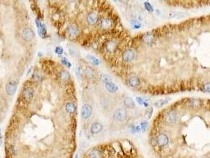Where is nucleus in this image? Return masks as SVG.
Listing matches in <instances>:
<instances>
[{"instance_id": "nucleus-3", "label": "nucleus", "mask_w": 210, "mask_h": 158, "mask_svg": "<svg viewBox=\"0 0 210 158\" xmlns=\"http://www.w3.org/2000/svg\"><path fill=\"white\" fill-rule=\"evenodd\" d=\"M35 37V33L33 32V30L32 29H29V28H26L25 29H23L22 31V37L23 39L27 41V42H29L31 41Z\"/></svg>"}, {"instance_id": "nucleus-34", "label": "nucleus", "mask_w": 210, "mask_h": 158, "mask_svg": "<svg viewBox=\"0 0 210 158\" xmlns=\"http://www.w3.org/2000/svg\"><path fill=\"white\" fill-rule=\"evenodd\" d=\"M136 100L138 103V104H140V105L144 104V103H145V100L142 97H136Z\"/></svg>"}, {"instance_id": "nucleus-17", "label": "nucleus", "mask_w": 210, "mask_h": 158, "mask_svg": "<svg viewBox=\"0 0 210 158\" xmlns=\"http://www.w3.org/2000/svg\"><path fill=\"white\" fill-rule=\"evenodd\" d=\"M124 104L128 108H134L135 107L134 101L133 100L132 98L130 97H126L124 99Z\"/></svg>"}, {"instance_id": "nucleus-20", "label": "nucleus", "mask_w": 210, "mask_h": 158, "mask_svg": "<svg viewBox=\"0 0 210 158\" xmlns=\"http://www.w3.org/2000/svg\"><path fill=\"white\" fill-rule=\"evenodd\" d=\"M68 51L69 53L72 56H76L78 55V51L73 44H68Z\"/></svg>"}, {"instance_id": "nucleus-24", "label": "nucleus", "mask_w": 210, "mask_h": 158, "mask_svg": "<svg viewBox=\"0 0 210 158\" xmlns=\"http://www.w3.org/2000/svg\"><path fill=\"white\" fill-rule=\"evenodd\" d=\"M101 81L104 83H108V82H112V79L109 76V75H107V74H103L101 76Z\"/></svg>"}, {"instance_id": "nucleus-15", "label": "nucleus", "mask_w": 210, "mask_h": 158, "mask_svg": "<svg viewBox=\"0 0 210 158\" xmlns=\"http://www.w3.org/2000/svg\"><path fill=\"white\" fill-rule=\"evenodd\" d=\"M129 84H130V86H132V87H137V86L140 85L139 78H138L137 76H135V75L131 76V77L129 78Z\"/></svg>"}, {"instance_id": "nucleus-13", "label": "nucleus", "mask_w": 210, "mask_h": 158, "mask_svg": "<svg viewBox=\"0 0 210 158\" xmlns=\"http://www.w3.org/2000/svg\"><path fill=\"white\" fill-rule=\"evenodd\" d=\"M105 88H106V90L108 92H110L111 93H116L118 90V86L115 83H113V82L106 83V84H105Z\"/></svg>"}, {"instance_id": "nucleus-37", "label": "nucleus", "mask_w": 210, "mask_h": 158, "mask_svg": "<svg viewBox=\"0 0 210 158\" xmlns=\"http://www.w3.org/2000/svg\"><path fill=\"white\" fill-rule=\"evenodd\" d=\"M32 67H31V68H29V71H28V73H27V75H29V74H30V72L32 71Z\"/></svg>"}, {"instance_id": "nucleus-27", "label": "nucleus", "mask_w": 210, "mask_h": 158, "mask_svg": "<svg viewBox=\"0 0 210 158\" xmlns=\"http://www.w3.org/2000/svg\"><path fill=\"white\" fill-rule=\"evenodd\" d=\"M131 25H132V27H133L134 29H139V28H141V26H142L141 23L138 22L137 21H133V22H131Z\"/></svg>"}, {"instance_id": "nucleus-32", "label": "nucleus", "mask_w": 210, "mask_h": 158, "mask_svg": "<svg viewBox=\"0 0 210 158\" xmlns=\"http://www.w3.org/2000/svg\"><path fill=\"white\" fill-rule=\"evenodd\" d=\"M147 127H148V122H147V121H142V122H141V129L142 130H145V129L147 128Z\"/></svg>"}, {"instance_id": "nucleus-8", "label": "nucleus", "mask_w": 210, "mask_h": 158, "mask_svg": "<svg viewBox=\"0 0 210 158\" xmlns=\"http://www.w3.org/2000/svg\"><path fill=\"white\" fill-rule=\"evenodd\" d=\"M177 118H178L177 113L174 112V111H170V112H168L166 114V116H165L166 121L167 122H169V123H174V122L177 121Z\"/></svg>"}, {"instance_id": "nucleus-28", "label": "nucleus", "mask_w": 210, "mask_h": 158, "mask_svg": "<svg viewBox=\"0 0 210 158\" xmlns=\"http://www.w3.org/2000/svg\"><path fill=\"white\" fill-rule=\"evenodd\" d=\"M144 6H145V8L148 11H149V12H152V11H153V8H152V5H151L149 3H148V2L144 3Z\"/></svg>"}, {"instance_id": "nucleus-29", "label": "nucleus", "mask_w": 210, "mask_h": 158, "mask_svg": "<svg viewBox=\"0 0 210 158\" xmlns=\"http://www.w3.org/2000/svg\"><path fill=\"white\" fill-rule=\"evenodd\" d=\"M55 52L57 55L61 56V55L63 54V48L62 47H59H59H56L55 49Z\"/></svg>"}, {"instance_id": "nucleus-40", "label": "nucleus", "mask_w": 210, "mask_h": 158, "mask_svg": "<svg viewBox=\"0 0 210 158\" xmlns=\"http://www.w3.org/2000/svg\"><path fill=\"white\" fill-rule=\"evenodd\" d=\"M1 138H2L1 137V130H0V139H1Z\"/></svg>"}, {"instance_id": "nucleus-10", "label": "nucleus", "mask_w": 210, "mask_h": 158, "mask_svg": "<svg viewBox=\"0 0 210 158\" xmlns=\"http://www.w3.org/2000/svg\"><path fill=\"white\" fill-rule=\"evenodd\" d=\"M100 25L103 29H108L112 26V21L108 17H105L100 21Z\"/></svg>"}, {"instance_id": "nucleus-14", "label": "nucleus", "mask_w": 210, "mask_h": 158, "mask_svg": "<svg viewBox=\"0 0 210 158\" xmlns=\"http://www.w3.org/2000/svg\"><path fill=\"white\" fill-rule=\"evenodd\" d=\"M142 40H143L144 43H145L147 44H150L153 43V41L155 40L154 35L152 33L148 32V33L144 35L143 37H142Z\"/></svg>"}, {"instance_id": "nucleus-6", "label": "nucleus", "mask_w": 210, "mask_h": 158, "mask_svg": "<svg viewBox=\"0 0 210 158\" xmlns=\"http://www.w3.org/2000/svg\"><path fill=\"white\" fill-rule=\"evenodd\" d=\"M135 57V52L132 49H127L122 55V59L127 63H130Z\"/></svg>"}, {"instance_id": "nucleus-1", "label": "nucleus", "mask_w": 210, "mask_h": 158, "mask_svg": "<svg viewBox=\"0 0 210 158\" xmlns=\"http://www.w3.org/2000/svg\"><path fill=\"white\" fill-rule=\"evenodd\" d=\"M113 118L118 122H122L124 121L127 119V112L126 110L122 108H118L117 109L114 114H113Z\"/></svg>"}, {"instance_id": "nucleus-23", "label": "nucleus", "mask_w": 210, "mask_h": 158, "mask_svg": "<svg viewBox=\"0 0 210 158\" xmlns=\"http://www.w3.org/2000/svg\"><path fill=\"white\" fill-rule=\"evenodd\" d=\"M59 77L63 81H67L69 79V74L66 71H62L59 73Z\"/></svg>"}, {"instance_id": "nucleus-2", "label": "nucleus", "mask_w": 210, "mask_h": 158, "mask_svg": "<svg viewBox=\"0 0 210 158\" xmlns=\"http://www.w3.org/2000/svg\"><path fill=\"white\" fill-rule=\"evenodd\" d=\"M168 142H169V139H168L167 135L164 133L159 134L156 136V142L159 146H161V147L165 146L166 145H167Z\"/></svg>"}, {"instance_id": "nucleus-11", "label": "nucleus", "mask_w": 210, "mask_h": 158, "mask_svg": "<svg viewBox=\"0 0 210 158\" xmlns=\"http://www.w3.org/2000/svg\"><path fill=\"white\" fill-rule=\"evenodd\" d=\"M103 130V126L98 122H93L90 127V131L93 134H99L101 130Z\"/></svg>"}, {"instance_id": "nucleus-31", "label": "nucleus", "mask_w": 210, "mask_h": 158, "mask_svg": "<svg viewBox=\"0 0 210 158\" xmlns=\"http://www.w3.org/2000/svg\"><path fill=\"white\" fill-rule=\"evenodd\" d=\"M141 131V127H137V126H133L131 127V132L134 134V133H137V132H139Z\"/></svg>"}, {"instance_id": "nucleus-4", "label": "nucleus", "mask_w": 210, "mask_h": 158, "mask_svg": "<svg viewBox=\"0 0 210 158\" xmlns=\"http://www.w3.org/2000/svg\"><path fill=\"white\" fill-rule=\"evenodd\" d=\"M93 112V108L90 104H85L81 108V117L83 119H88L90 117L91 114Z\"/></svg>"}, {"instance_id": "nucleus-30", "label": "nucleus", "mask_w": 210, "mask_h": 158, "mask_svg": "<svg viewBox=\"0 0 210 158\" xmlns=\"http://www.w3.org/2000/svg\"><path fill=\"white\" fill-rule=\"evenodd\" d=\"M41 78H42L41 74H40V73H37V72H36V73H35V74L32 75V78H33L34 80H37V81H40V80L41 79Z\"/></svg>"}, {"instance_id": "nucleus-22", "label": "nucleus", "mask_w": 210, "mask_h": 158, "mask_svg": "<svg viewBox=\"0 0 210 158\" xmlns=\"http://www.w3.org/2000/svg\"><path fill=\"white\" fill-rule=\"evenodd\" d=\"M87 59H88L95 66H98L100 64V60L98 59H96V57L91 56V55H88V56H87Z\"/></svg>"}, {"instance_id": "nucleus-41", "label": "nucleus", "mask_w": 210, "mask_h": 158, "mask_svg": "<svg viewBox=\"0 0 210 158\" xmlns=\"http://www.w3.org/2000/svg\"><path fill=\"white\" fill-rule=\"evenodd\" d=\"M0 146H1V139H0Z\"/></svg>"}, {"instance_id": "nucleus-16", "label": "nucleus", "mask_w": 210, "mask_h": 158, "mask_svg": "<svg viewBox=\"0 0 210 158\" xmlns=\"http://www.w3.org/2000/svg\"><path fill=\"white\" fill-rule=\"evenodd\" d=\"M66 110L67 111V112L73 114L76 112V107L74 103L72 102H69L67 103V104L66 105Z\"/></svg>"}, {"instance_id": "nucleus-33", "label": "nucleus", "mask_w": 210, "mask_h": 158, "mask_svg": "<svg viewBox=\"0 0 210 158\" xmlns=\"http://www.w3.org/2000/svg\"><path fill=\"white\" fill-rule=\"evenodd\" d=\"M204 90L208 92V93H210V82L208 83H206L204 85Z\"/></svg>"}, {"instance_id": "nucleus-18", "label": "nucleus", "mask_w": 210, "mask_h": 158, "mask_svg": "<svg viewBox=\"0 0 210 158\" xmlns=\"http://www.w3.org/2000/svg\"><path fill=\"white\" fill-rule=\"evenodd\" d=\"M116 47H117V43L114 40H111L108 43L106 49L108 52H113L116 49Z\"/></svg>"}, {"instance_id": "nucleus-36", "label": "nucleus", "mask_w": 210, "mask_h": 158, "mask_svg": "<svg viewBox=\"0 0 210 158\" xmlns=\"http://www.w3.org/2000/svg\"><path fill=\"white\" fill-rule=\"evenodd\" d=\"M148 113V118L149 119V118H151V115H152V108H150L149 110V112H146V114Z\"/></svg>"}, {"instance_id": "nucleus-26", "label": "nucleus", "mask_w": 210, "mask_h": 158, "mask_svg": "<svg viewBox=\"0 0 210 158\" xmlns=\"http://www.w3.org/2000/svg\"><path fill=\"white\" fill-rule=\"evenodd\" d=\"M62 63L64 66H66L68 68H71V66H72L71 63H69V62L67 60V59L65 58V57H62Z\"/></svg>"}, {"instance_id": "nucleus-38", "label": "nucleus", "mask_w": 210, "mask_h": 158, "mask_svg": "<svg viewBox=\"0 0 210 158\" xmlns=\"http://www.w3.org/2000/svg\"><path fill=\"white\" fill-rule=\"evenodd\" d=\"M74 158H78V154H76L75 156H74Z\"/></svg>"}, {"instance_id": "nucleus-42", "label": "nucleus", "mask_w": 210, "mask_h": 158, "mask_svg": "<svg viewBox=\"0 0 210 158\" xmlns=\"http://www.w3.org/2000/svg\"><path fill=\"white\" fill-rule=\"evenodd\" d=\"M208 158H210V156H209V157H208Z\"/></svg>"}, {"instance_id": "nucleus-39", "label": "nucleus", "mask_w": 210, "mask_h": 158, "mask_svg": "<svg viewBox=\"0 0 210 158\" xmlns=\"http://www.w3.org/2000/svg\"><path fill=\"white\" fill-rule=\"evenodd\" d=\"M156 13H157V14H159V13H160V12H159L158 10H156Z\"/></svg>"}, {"instance_id": "nucleus-7", "label": "nucleus", "mask_w": 210, "mask_h": 158, "mask_svg": "<svg viewBox=\"0 0 210 158\" xmlns=\"http://www.w3.org/2000/svg\"><path fill=\"white\" fill-rule=\"evenodd\" d=\"M79 32H80V30L75 25H69L67 29V33L69 35V37L71 38H74L75 37H77L79 34Z\"/></svg>"}, {"instance_id": "nucleus-35", "label": "nucleus", "mask_w": 210, "mask_h": 158, "mask_svg": "<svg viewBox=\"0 0 210 158\" xmlns=\"http://www.w3.org/2000/svg\"><path fill=\"white\" fill-rule=\"evenodd\" d=\"M75 71H76V74H77V76H78V77H79V76L81 74V67H79V66H78V67L76 68V70H75Z\"/></svg>"}, {"instance_id": "nucleus-21", "label": "nucleus", "mask_w": 210, "mask_h": 158, "mask_svg": "<svg viewBox=\"0 0 210 158\" xmlns=\"http://www.w3.org/2000/svg\"><path fill=\"white\" fill-rule=\"evenodd\" d=\"M85 74H86L87 77H88V78H94L95 75H96L94 71H93V70L92 68H90V67H87V68L85 69Z\"/></svg>"}, {"instance_id": "nucleus-25", "label": "nucleus", "mask_w": 210, "mask_h": 158, "mask_svg": "<svg viewBox=\"0 0 210 158\" xmlns=\"http://www.w3.org/2000/svg\"><path fill=\"white\" fill-rule=\"evenodd\" d=\"M167 103H168V100H160L157 102H156L154 105H155V107H156V108H160V107L164 106V104H167Z\"/></svg>"}, {"instance_id": "nucleus-19", "label": "nucleus", "mask_w": 210, "mask_h": 158, "mask_svg": "<svg viewBox=\"0 0 210 158\" xmlns=\"http://www.w3.org/2000/svg\"><path fill=\"white\" fill-rule=\"evenodd\" d=\"M89 158H100L101 153L98 149H92L88 153Z\"/></svg>"}, {"instance_id": "nucleus-5", "label": "nucleus", "mask_w": 210, "mask_h": 158, "mask_svg": "<svg viewBox=\"0 0 210 158\" xmlns=\"http://www.w3.org/2000/svg\"><path fill=\"white\" fill-rule=\"evenodd\" d=\"M17 90V82L14 81H10L6 85V92L9 96H13Z\"/></svg>"}, {"instance_id": "nucleus-12", "label": "nucleus", "mask_w": 210, "mask_h": 158, "mask_svg": "<svg viewBox=\"0 0 210 158\" xmlns=\"http://www.w3.org/2000/svg\"><path fill=\"white\" fill-rule=\"evenodd\" d=\"M23 95H24V97L26 100H31L32 98L33 97V95H34V91L32 90V88H31V87L25 88L24 92H23Z\"/></svg>"}, {"instance_id": "nucleus-9", "label": "nucleus", "mask_w": 210, "mask_h": 158, "mask_svg": "<svg viewBox=\"0 0 210 158\" xmlns=\"http://www.w3.org/2000/svg\"><path fill=\"white\" fill-rule=\"evenodd\" d=\"M98 22V15L96 12L93 11L90 12L88 16H87V22H88L89 25H93L95 24H96V22Z\"/></svg>"}]
</instances>
